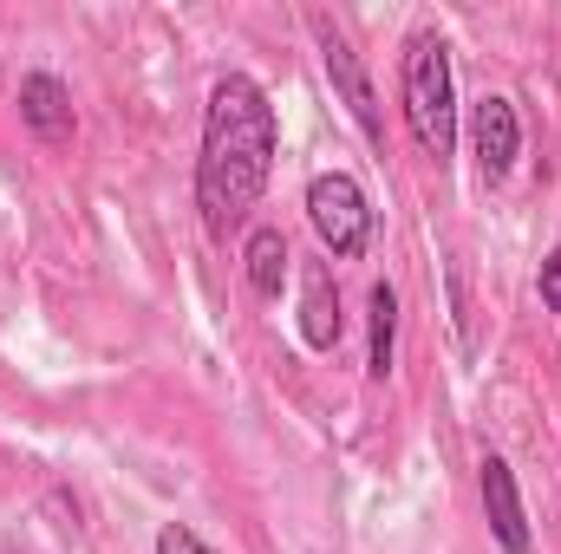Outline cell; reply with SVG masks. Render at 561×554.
I'll return each mask as SVG.
<instances>
[{"label":"cell","mask_w":561,"mask_h":554,"mask_svg":"<svg viewBox=\"0 0 561 554\" xmlns=\"http://www.w3.org/2000/svg\"><path fill=\"white\" fill-rule=\"evenodd\" d=\"M477 489H483V516H490V535L503 554H529L536 535H529V509H523V489H516V470L503 457H483L477 463Z\"/></svg>","instance_id":"8992f818"},{"label":"cell","mask_w":561,"mask_h":554,"mask_svg":"<svg viewBox=\"0 0 561 554\" xmlns=\"http://www.w3.org/2000/svg\"><path fill=\"white\" fill-rule=\"evenodd\" d=\"M287 268H294V249L280 229H249V249H242V275H249V293L262 300H280L287 287Z\"/></svg>","instance_id":"9c48e42d"},{"label":"cell","mask_w":561,"mask_h":554,"mask_svg":"<svg viewBox=\"0 0 561 554\" xmlns=\"http://www.w3.org/2000/svg\"><path fill=\"white\" fill-rule=\"evenodd\" d=\"M313 39H320V66H327V79H333L340 105L353 112V125H359L366 138L386 150V112H379V92H373V79H366V66H359L353 39H346L327 13H313Z\"/></svg>","instance_id":"277c9868"},{"label":"cell","mask_w":561,"mask_h":554,"mask_svg":"<svg viewBox=\"0 0 561 554\" xmlns=\"http://www.w3.org/2000/svg\"><path fill=\"white\" fill-rule=\"evenodd\" d=\"M340 333H346V320H340L333 268H327V262H307V268H300V339H307L313 353H333Z\"/></svg>","instance_id":"ba28073f"},{"label":"cell","mask_w":561,"mask_h":554,"mask_svg":"<svg viewBox=\"0 0 561 554\" xmlns=\"http://www.w3.org/2000/svg\"><path fill=\"white\" fill-rule=\"evenodd\" d=\"M536 293H542V307L549 313H561V249L542 262V275H536Z\"/></svg>","instance_id":"7c38bea8"},{"label":"cell","mask_w":561,"mask_h":554,"mask_svg":"<svg viewBox=\"0 0 561 554\" xmlns=\"http://www.w3.org/2000/svg\"><path fill=\"white\" fill-rule=\"evenodd\" d=\"M366 333H373V346H366V372L386 385L392 379V359H399V293H392V280H379L373 293H366Z\"/></svg>","instance_id":"30bf717a"},{"label":"cell","mask_w":561,"mask_h":554,"mask_svg":"<svg viewBox=\"0 0 561 554\" xmlns=\"http://www.w3.org/2000/svg\"><path fill=\"white\" fill-rule=\"evenodd\" d=\"M399 99H405V131L431 163H450L457 150V79H450V46L444 33H412L405 66H399Z\"/></svg>","instance_id":"7a4b0ae2"},{"label":"cell","mask_w":561,"mask_h":554,"mask_svg":"<svg viewBox=\"0 0 561 554\" xmlns=\"http://www.w3.org/2000/svg\"><path fill=\"white\" fill-rule=\"evenodd\" d=\"M470 157H477V176H483L490 189L516 170V157H523V118H516V99L483 92V99L470 105Z\"/></svg>","instance_id":"5b68a950"},{"label":"cell","mask_w":561,"mask_h":554,"mask_svg":"<svg viewBox=\"0 0 561 554\" xmlns=\"http://www.w3.org/2000/svg\"><path fill=\"white\" fill-rule=\"evenodd\" d=\"M13 105H20V125H26L39 143L72 138V92H66L59 72H26L20 92H13Z\"/></svg>","instance_id":"52a82bcc"},{"label":"cell","mask_w":561,"mask_h":554,"mask_svg":"<svg viewBox=\"0 0 561 554\" xmlns=\"http://www.w3.org/2000/svg\"><path fill=\"white\" fill-rule=\"evenodd\" d=\"M280 157V125L268 92L249 72H222L203 105V157H196V209L209 235L242 229V216L262 203Z\"/></svg>","instance_id":"6da1fadb"},{"label":"cell","mask_w":561,"mask_h":554,"mask_svg":"<svg viewBox=\"0 0 561 554\" xmlns=\"http://www.w3.org/2000/svg\"><path fill=\"white\" fill-rule=\"evenodd\" d=\"M157 554H216V549H209L190 522H163V529H157Z\"/></svg>","instance_id":"8fae6325"},{"label":"cell","mask_w":561,"mask_h":554,"mask_svg":"<svg viewBox=\"0 0 561 554\" xmlns=\"http://www.w3.org/2000/svg\"><path fill=\"white\" fill-rule=\"evenodd\" d=\"M307 222H313V235H320V249L333 262H359L373 249V229H379L373 196L359 189L353 170H320L307 183Z\"/></svg>","instance_id":"3957f363"}]
</instances>
